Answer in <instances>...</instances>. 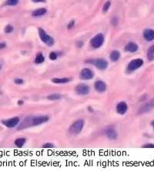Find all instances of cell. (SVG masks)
Masks as SVG:
<instances>
[{
  "label": "cell",
  "mask_w": 154,
  "mask_h": 171,
  "mask_svg": "<svg viewBox=\"0 0 154 171\" xmlns=\"http://www.w3.org/2000/svg\"><path fill=\"white\" fill-rule=\"evenodd\" d=\"M49 118L46 115L43 116H37V117H27L22 121L19 126L18 127V130L25 129L31 126H38L42 124L47 122Z\"/></svg>",
  "instance_id": "6da1fadb"
},
{
  "label": "cell",
  "mask_w": 154,
  "mask_h": 171,
  "mask_svg": "<svg viewBox=\"0 0 154 171\" xmlns=\"http://www.w3.org/2000/svg\"><path fill=\"white\" fill-rule=\"evenodd\" d=\"M83 126H84V120L82 119L75 121L69 128V133L73 135H76L82 131Z\"/></svg>",
  "instance_id": "7a4b0ae2"
},
{
  "label": "cell",
  "mask_w": 154,
  "mask_h": 171,
  "mask_svg": "<svg viewBox=\"0 0 154 171\" xmlns=\"http://www.w3.org/2000/svg\"><path fill=\"white\" fill-rule=\"evenodd\" d=\"M38 35H39V38L42 41H43L44 43L46 44L47 45L52 46L54 44V39L52 38L51 36L47 35L46 32L41 28H38Z\"/></svg>",
  "instance_id": "3957f363"
},
{
  "label": "cell",
  "mask_w": 154,
  "mask_h": 171,
  "mask_svg": "<svg viewBox=\"0 0 154 171\" xmlns=\"http://www.w3.org/2000/svg\"><path fill=\"white\" fill-rule=\"evenodd\" d=\"M103 41H104V36L102 33H99L91 39L90 44H91L92 48L99 49L103 45Z\"/></svg>",
  "instance_id": "277c9868"
},
{
  "label": "cell",
  "mask_w": 154,
  "mask_h": 171,
  "mask_svg": "<svg viewBox=\"0 0 154 171\" xmlns=\"http://www.w3.org/2000/svg\"><path fill=\"white\" fill-rule=\"evenodd\" d=\"M143 64V60L141 59H136L132 60L127 65V70L128 72H132L139 69Z\"/></svg>",
  "instance_id": "5b68a950"
},
{
  "label": "cell",
  "mask_w": 154,
  "mask_h": 171,
  "mask_svg": "<svg viewBox=\"0 0 154 171\" xmlns=\"http://www.w3.org/2000/svg\"><path fill=\"white\" fill-rule=\"evenodd\" d=\"M154 108V97L152 98L151 100H149V101H147L145 104L142 105L141 107H139V109L138 114H145V113H147L150 111L152 109Z\"/></svg>",
  "instance_id": "8992f818"
},
{
  "label": "cell",
  "mask_w": 154,
  "mask_h": 171,
  "mask_svg": "<svg viewBox=\"0 0 154 171\" xmlns=\"http://www.w3.org/2000/svg\"><path fill=\"white\" fill-rule=\"evenodd\" d=\"M2 123L7 128H13L16 127L19 124V117H14V118L8 119V120H3Z\"/></svg>",
  "instance_id": "52a82bcc"
},
{
  "label": "cell",
  "mask_w": 154,
  "mask_h": 171,
  "mask_svg": "<svg viewBox=\"0 0 154 171\" xmlns=\"http://www.w3.org/2000/svg\"><path fill=\"white\" fill-rule=\"evenodd\" d=\"M80 78L82 80H90L94 77V73L90 68H83L80 72Z\"/></svg>",
  "instance_id": "ba28073f"
},
{
  "label": "cell",
  "mask_w": 154,
  "mask_h": 171,
  "mask_svg": "<svg viewBox=\"0 0 154 171\" xmlns=\"http://www.w3.org/2000/svg\"><path fill=\"white\" fill-rule=\"evenodd\" d=\"M76 92L78 95H86L90 93V87L84 84H80L76 87Z\"/></svg>",
  "instance_id": "9c48e42d"
},
{
  "label": "cell",
  "mask_w": 154,
  "mask_h": 171,
  "mask_svg": "<svg viewBox=\"0 0 154 171\" xmlns=\"http://www.w3.org/2000/svg\"><path fill=\"white\" fill-rule=\"evenodd\" d=\"M93 64L100 70H105V69L107 68L108 67V62L106 61L105 59H96L95 61H93Z\"/></svg>",
  "instance_id": "30bf717a"
},
{
  "label": "cell",
  "mask_w": 154,
  "mask_h": 171,
  "mask_svg": "<svg viewBox=\"0 0 154 171\" xmlns=\"http://www.w3.org/2000/svg\"><path fill=\"white\" fill-rule=\"evenodd\" d=\"M127 110H128V106L125 101H121L116 105V111L119 114H125L127 112Z\"/></svg>",
  "instance_id": "8fae6325"
},
{
  "label": "cell",
  "mask_w": 154,
  "mask_h": 171,
  "mask_svg": "<svg viewBox=\"0 0 154 171\" xmlns=\"http://www.w3.org/2000/svg\"><path fill=\"white\" fill-rule=\"evenodd\" d=\"M105 134L110 140H116L117 138V132L113 127L106 128L105 130Z\"/></svg>",
  "instance_id": "7c38bea8"
},
{
  "label": "cell",
  "mask_w": 154,
  "mask_h": 171,
  "mask_svg": "<svg viewBox=\"0 0 154 171\" xmlns=\"http://www.w3.org/2000/svg\"><path fill=\"white\" fill-rule=\"evenodd\" d=\"M143 38L147 41H152L154 40V30L150 28H146L143 31Z\"/></svg>",
  "instance_id": "4fadbf2b"
},
{
  "label": "cell",
  "mask_w": 154,
  "mask_h": 171,
  "mask_svg": "<svg viewBox=\"0 0 154 171\" xmlns=\"http://www.w3.org/2000/svg\"><path fill=\"white\" fill-rule=\"evenodd\" d=\"M94 87L96 91L103 93V92H105L106 90V84L103 81H97L94 84Z\"/></svg>",
  "instance_id": "5bb4252c"
},
{
  "label": "cell",
  "mask_w": 154,
  "mask_h": 171,
  "mask_svg": "<svg viewBox=\"0 0 154 171\" xmlns=\"http://www.w3.org/2000/svg\"><path fill=\"white\" fill-rule=\"evenodd\" d=\"M139 46L135 42H129L126 46H125V50L126 51L131 52V53H133L136 51H138Z\"/></svg>",
  "instance_id": "9a60e30c"
},
{
  "label": "cell",
  "mask_w": 154,
  "mask_h": 171,
  "mask_svg": "<svg viewBox=\"0 0 154 171\" xmlns=\"http://www.w3.org/2000/svg\"><path fill=\"white\" fill-rule=\"evenodd\" d=\"M71 78H55L52 79V82H53L55 84H65V83H68L71 81Z\"/></svg>",
  "instance_id": "2e32d148"
},
{
  "label": "cell",
  "mask_w": 154,
  "mask_h": 171,
  "mask_svg": "<svg viewBox=\"0 0 154 171\" xmlns=\"http://www.w3.org/2000/svg\"><path fill=\"white\" fill-rule=\"evenodd\" d=\"M47 12V10H46L45 8H41V9H38L32 13V15L34 16V17H38V16H42V15H45L46 13Z\"/></svg>",
  "instance_id": "e0dca14e"
},
{
  "label": "cell",
  "mask_w": 154,
  "mask_h": 171,
  "mask_svg": "<svg viewBox=\"0 0 154 171\" xmlns=\"http://www.w3.org/2000/svg\"><path fill=\"white\" fill-rule=\"evenodd\" d=\"M110 60L112 61H117L120 58V53L119 51H118L117 50H114L110 53Z\"/></svg>",
  "instance_id": "ac0fdd59"
},
{
  "label": "cell",
  "mask_w": 154,
  "mask_h": 171,
  "mask_svg": "<svg viewBox=\"0 0 154 171\" xmlns=\"http://www.w3.org/2000/svg\"><path fill=\"white\" fill-rule=\"evenodd\" d=\"M147 59L150 61L154 59V45L150 46L147 51Z\"/></svg>",
  "instance_id": "d6986e66"
},
{
  "label": "cell",
  "mask_w": 154,
  "mask_h": 171,
  "mask_svg": "<svg viewBox=\"0 0 154 171\" xmlns=\"http://www.w3.org/2000/svg\"><path fill=\"white\" fill-rule=\"evenodd\" d=\"M26 140L25 138H18L15 141V144L18 147H23L24 144L26 143Z\"/></svg>",
  "instance_id": "ffe728a7"
},
{
  "label": "cell",
  "mask_w": 154,
  "mask_h": 171,
  "mask_svg": "<svg viewBox=\"0 0 154 171\" xmlns=\"http://www.w3.org/2000/svg\"><path fill=\"white\" fill-rule=\"evenodd\" d=\"M44 61H45V58H44V56L42 55V54H37L36 59H35V63H36V64H42V63H43Z\"/></svg>",
  "instance_id": "44dd1931"
},
{
  "label": "cell",
  "mask_w": 154,
  "mask_h": 171,
  "mask_svg": "<svg viewBox=\"0 0 154 171\" xmlns=\"http://www.w3.org/2000/svg\"><path fill=\"white\" fill-rule=\"evenodd\" d=\"M47 98L50 101H56V100H59L61 98V95H59V94H52V95H49Z\"/></svg>",
  "instance_id": "7402d4cb"
},
{
  "label": "cell",
  "mask_w": 154,
  "mask_h": 171,
  "mask_svg": "<svg viewBox=\"0 0 154 171\" xmlns=\"http://www.w3.org/2000/svg\"><path fill=\"white\" fill-rule=\"evenodd\" d=\"M110 5H111L110 1H107V2H106V3L104 4V5H103V12H106L109 10V9H110Z\"/></svg>",
  "instance_id": "603a6c76"
},
{
  "label": "cell",
  "mask_w": 154,
  "mask_h": 171,
  "mask_svg": "<svg viewBox=\"0 0 154 171\" xmlns=\"http://www.w3.org/2000/svg\"><path fill=\"white\" fill-rule=\"evenodd\" d=\"M19 0H7L6 3H5V4H6L7 5H11V6H13V5H17V4L19 3Z\"/></svg>",
  "instance_id": "cb8c5ba5"
},
{
  "label": "cell",
  "mask_w": 154,
  "mask_h": 171,
  "mask_svg": "<svg viewBox=\"0 0 154 171\" xmlns=\"http://www.w3.org/2000/svg\"><path fill=\"white\" fill-rule=\"evenodd\" d=\"M5 33H11L13 31V26L12 25H7L4 28Z\"/></svg>",
  "instance_id": "d4e9b609"
},
{
  "label": "cell",
  "mask_w": 154,
  "mask_h": 171,
  "mask_svg": "<svg viewBox=\"0 0 154 171\" xmlns=\"http://www.w3.org/2000/svg\"><path fill=\"white\" fill-rule=\"evenodd\" d=\"M57 58H58V55L57 53H56L55 51H52L51 53L49 54V59L52 60V61H55V60H56Z\"/></svg>",
  "instance_id": "484cf974"
},
{
  "label": "cell",
  "mask_w": 154,
  "mask_h": 171,
  "mask_svg": "<svg viewBox=\"0 0 154 171\" xmlns=\"http://www.w3.org/2000/svg\"><path fill=\"white\" fill-rule=\"evenodd\" d=\"M143 148H154V144L153 143H146L143 146Z\"/></svg>",
  "instance_id": "4316f807"
},
{
  "label": "cell",
  "mask_w": 154,
  "mask_h": 171,
  "mask_svg": "<svg viewBox=\"0 0 154 171\" xmlns=\"http://www.w3.org/2000/svg\"><path fill=\"white\" fill-rule=\"evenodd\" d=\"M42 147H43V148H52V147H54V145L50 143H45V144L42 146Z\"/></svg>",
  "instance_id": "83f0119b"
},
{
  "label": "cell",
  "mask_w": 154,
  "mask_h": 171,
  "mask_svg": "<svg viewBox=\"0 0 154 171\" xmlns=\"http://www.w3.org/2000/svg\"><path fill=\"white\" fill-rule=\"evenodd\" d=\"M14 82H15L16 84H23L24 81H23L22 78H15V79L14 80Z\"/></svg>",
  "instance_id": "f1b7e54d"
},
{
  "label": "cell",
  "mask_w": 154,
  "mask_h": 171,
  "mask_svg": "<svg viewBox=\"0 0 154 171\" xmlns=\"http://www.w3.org/2000/svg\"><path fill=\"white\" fill-rule=\"evenodd\" d=\"M74 25H75V21L74 20L70 21L69 24H68V26H67V28H68V29H71V28L74 26Z\"/></svg>",
  "instance_id": "f546056e"
},
{
  "label": "cell",
  "mask_w": 154,
  "mask_h": 171,
  "mask_svg": "<svg viewBox=\"0 0 154 171\" xmlns=\"http://www.w3.org/2000/svg\"><path fill=\"white\" fill-rule=\"evenodd\" d=\"M111 23H112V25H113V26H116V25L118 24V19H117V18H112Z\"/></svg>",
  "instance_id": "4dcf8cb0"
},
{
  "label": "cell",
  "mask_w": 154,
  "mask_h": 171,
  "mask_svg": "<svg viewBox=\"0 0 154 171\" xmlns=\"http://www.w3.org/2000/svg\"><path fill=\"white\" fill-rule=\"evenodd\" d=\"M5 46H6V44L5 42H2V43H0V50L1 49H3L4 48H5Z\"/></svg>",
  "instance_id": "1f68e13d"
},
{
  "label": "cell",
  "mask_w": 154,
  "mask_h": 171,
  "mask_svg": "<svg viewBox=\"0 0 154 171\" xmlns=\"http://www.w3.org/2000/svg\"><path fill=\"white\" fill-rule=\"evenodd\" d=\"M35 3H45L46 0H33Z\"/></svg>",
  "instance_id": "d6a6232c"
},
{
  "label": "cell",
  "mask_w": 154,
  "mask_h": 171,
  "mask_svg": "<svg viewBox=\"0 0 154 171\" xmlns=\"http://www.w3.org/2000/svg\"><path fill=\"white\" fill-rule=\"evenodd\" d=\"M82 45H83V43H82V41H79V42H78V44H77V46H78V47H80V48H81Z\"/></svg>",
  "instance_id": "836d02e7"
},
{
  "label": "cell",
  "mask_w": 154,
  "mask_h": 171,
  "mask_svg": "<svg viewBox=\"0 0 154 171\" xmlns=\"http://www.w3.org/2000/svg\"><path fill=\"white\" fill-rule=\"evenodd\" d=\"M18 105H23V100H19V101Z\"/></svg>",
  "instance_id": "e575fe53"
},
{
  "label": "cell",
  "mask_w": 154,
  "mask_h": 171,
  "mask_svg": "<svg viewBox=\"0 0 154 171\" xmlns=\"http://www.w3.org/2000/svg\"><path fill=\"white\" fill-rule=\"evenodd\" d=\"M151 124H152V126H153V130H154V120H153V121H152Z\"/></svg>",
  "instance_id": "d590c367"
},
{
  "label": "cell",
  "mask_w": 154,
  "mask_h": 171,
  "mask_svg": "<svg viewBox=\"0 0 154 171\" xmlns=\"http://www.w3.org/2000/svg\"><path fill=\"white\" fill-rule=\"evenodd\" d=\"M0 70H1V65H0Z\"/></svg>",
  "instance_id": "8d00e7d4"
}]
</instances>
